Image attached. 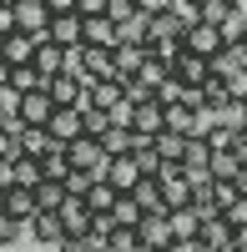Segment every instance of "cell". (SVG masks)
<instances>
[{
	"mask_svg": "<svg viewBox=\"0 0 247 252\" xmlns=\"http://www.w3.org/2000/svg\"><path fill=\"white\" fill-rule=\"evenodd\" d=\"M66 161H71V172L101 177V166H106V152H101V141H96V136H76V141H66Z\"/></svg>",
	"mask_w": 247,
	"mask_h": 252,
	"instance_id": "4",
	"label": "cell"
},
{
	"mask_svg": "<svg viewBox=\"0 0 247 252\" xmlns=\"http://www.w3.org/2000/svg\"><path fill=\"white\" fill-rule=\"evenodd\" d=\"M46 182V172H40L35 157H15V187H26V192H35V187Z\"/></svg>",
	"mask_w": 247,
	"mask_h": 252,
	"instance_id": "25",
	"label": "cell"
},
{
	"mask_svg": "<svg viewBox=\"0 0 247 252\" xmlns=\"http://www.w3.org/2000/svg\"><path fill=\"white\" fill-rule=\"evenodd\" d=\"M0 217H5V192H0Z\"/></svg>",
	"mask_w": 247,
	"mask_h": 252,
	"instance_id": "45",
	"label": "cell"
},
{
	"mask_svg": "<svg viewBox=\"0 0 247 252\" xmlns=\"http://www.w3.org/2000/svg\"><path fill=\"white\" fill-rule=\"evenodd\" d=\"M71 71L86 81V86L121 81V71H116V51H101V46H81V51H71Z\"/></svg>",
	"mask_w": 247,
	"mask_h": 252,
	"instance_id": "1",
	"label": "cell"
},
{
	"mask_svg": "<svg viewBox=\"0 0 247 252\" xmlns=\"http://www.w3.org/2000/svg\"><path fill=\"white\" fill-rule=\"evenodd\" d=\"M106 252H147V247H141L136 227H116V232L106 237Z\"/></svg>",
	"mask_w": 247,
	"mask_h": 252,
	"instance_id": "29",
	"label": "cell"
},
{
	"mask_svg": "<svg viewBox=\"0 0 247 252\" xmlns=\"http://www.w3.org/2000/svg\"><path fill=\"white\" fill-rule=\"evenodd\" d=\"M26 232L35 242H46V247H61V242H66V222H61L56 212H35V222L26 227Z\"/></svg>",
	"mask_w": 247,
	"mask_h": 252,
	"instance_id": "17",
	"label": "cell"
},
{
	"mask_svg": "<svg viewBox=\"0 0 247 252\" xmlns=\"http://www.w3.org/2000/svg\"><path fill=\"white\" fill-rule=\"evenodd\" d=\"M131 157H136V166H141V177H161V166H167V161L156 157V146H152V141H147V146H136Z\"/></svg>",
	"mask_w": 247,
	"mask_h": 252,
	"instance_id": "30",
	"label": "cell"
},
{
	"mask_svg": "<svg viewBox=\"0 0 247 252\" xmlns=\"http://www.w3.org/2000/svg\"><path fill=\"white\" fill-rule=\"evenodd\" d=\"M20 232H26V222H20V217H10V212L0 217V247H15V242H20Z\"/></svg>",
	"mask_w": 247,
	"mask_h": 252,
	"instance_id": "33",
	"label": "cell"
},
{
	"mask_svg": "<svg viewBox=\"0 0 247 252\" xmlns=\"http://www.w3.org/2000/svg\"><path fill=\"white\" fill-rule=\"evenodd\" d=\"M5 5H15V0H5Z\"/></svg>",
	"mask_w": 247,
	"mask_h": 252,
	"instance_id": "46",
	"label": "cell"
},
{
	"mask_svg": "<svg viewBox=\"0 0 247 252\" xmlns=\"http://www.w3.org/2000/svg\"><path fill=\"white\" fill-rule=\"evenodd\" d=\"M152 146H156V157L167 166H182V157H187V136H182V131H161Z\"/></svg>",
	"mask_w": 247,
	"mask_h": 252,
	"instance_id": "23",
	"label": "cell"
},
{
	"mask_svg": "<svg viewBox=\"0 0 247 252\" xmlns=\"http://www.w3.org/2000/svg\"><path fill=\"white\" fill-rule=\"evenodd\" d=\"M86 46H101V51H116V46H121V40H116V20H111V15L86 20Z\"/></svg>",
	"mask_w": 247,
	"mask_h": 252,
	"instance_id": "20",
	"label": "cell"
},
{
	"mask_svg": "<svg viewBox=\"0 0 247 252\" xmlns=\"http://www.w3.org/2000/svg\"><path fill=\"white\" fill-rule=\"evenodd\" d=\"M46 35L56 40L61 51H81V46H86V20H81L76 10H71V15H51V26H46Z\"/></svg>",
	"mask_w": 247,
	"mask_h": 252,
	"instance_id": "5",
	"label": "cell"
},
{
	"mask_svg": "<svg viewBox=\"0 0 247 252\" xmlns=\"http://www.w3.org/2000/svg\"><path fill=\"white\" fill-rule=\"evenodd\" d=\"M136 5H141V10H147V15H167V10L177 5V0H136Z\"/></svg>",
	"mask_w": 247,
	"mask_h": 252,
	"instance_id": "37",
	"label": "cell"
},
{
	"mask_svg": "<svg viewBox=\"0 0 247 252\" xmlns=\"http://www.w3.org/2000/svg\"><path fill=\"white\" fill-rule=\"evenodd\" d=\"M232 10H237V15H247V0H232Z\"/></svg>",
	"mask_w": 247,
	"mask_h": 252,
	"instance_id": "44",
	"label": "cell"
},
{
	"mask_svg": "<svg viewBox=\"0 0 247 252\" xmlns=\"http://www.w3.org/2000/svg\"><path fill=\"white\" fill-rule=\"evenodd\" d=\"M46 26H51L46 0H15V31H26V35H46Z\"/></svg>",
	"mask_w": 247,
	"mask_h": 252,
	"instance_id": "14",
	"label": "cell"
},
{
	"mask_svg": "<svg viewBox=\"0 0 247 252\" xmlns=\"http://www.w3.org/2000/svg\"><path fill=\"white\" fill-rule=\"evenodd\" d=\"M136 237H141L147 252H167V247H172V222H167V212H147L141 227H136Z\"/></svg>",
	"mask_w": 247,
	"mask_h": 252,
	"instance_id": "10",
	"label": "cell"
},
{
	"mask_svg": "<svg viewBox=\"0 0 247 252\" xmlns=\"http://www.w3.org/2000/svg\"><path fill=\"white\" fill-rule=\"evenodd\" d=\"M177 5H182V10H192V15H197L202 5H207V0H177Z\"/></svg>",
	"mask_w": 247,
	"mask_h": 252,
	"instance_id": "42",
	"label": "cell"
},
{
	"mask_svg": "<svg viewBox=\"0 0 247 252\" xmlns=\"http://www.w3.org/2000/svg\"><path fill=\"white\" fill-rule=\"evenodd\" d=\"M156 192H161V207L167 212H182V207H197V182L182 172V166H161L156 177Z\"/></svg>",
	"mask_w": 247,
	"mask_h": 252,
	"instance_id": "2",
	"label": "cell"
},
{
	"mask_svg": "<svg viewBox=\"0 0 247 252\" xmlns=\"http://www.w3.org/2000/svg\"><path fill=\"white\" fill-rule=\"evenodd\" d=\"M51 116H56V101L46 96V91H26V96H15V131H26V126H51Z\"/></svg>",
	"mask_w": 247,
	"mask_h": 252,
	"instance_id": "3",
	"label": "cell"
},
{
	"mask_svg": "<svg viewBox=\"0 0 247 252\" xmlns=\"http://www.w3.org/2000/svg\"><path fill=\"white\" fill-rule=\"evenodd\" d=\"M172 76H177L187 91H202V86L212 81V61H202V56H192V51H182V56H177V66H172Z\"/></svg>",
	"mask_w": 247,
	"mask_h": 252,
	"instance_id": "7",
	"label": "cell"
},
{
	"mask_svg": "<svg viewBox=\"0 0 247 252\" xmlns=\"http://www.w3.org/2000/svg\"><path fill=\"white\" fill-rule=\"evenodd\" d=\"M31 66L51 81V76H61V71H71V51H61L51 35H40V40H35V61H31Z\"/></svg>",
	"mask_w": 247,
	"mask_h": 252,
	"instance_id": "8",
	"label": "cell"
},
{
	"mask_svg": "<svg viewBox=\"0 0 247 252\" xmlns=\"http://www.w3.org/2000/svg\"><path fill=\"white\" fill-rule=\"evenodd\" d=\"M116 202H121V192H116L111 182H101V177H96V182H91V192H86V207H91L96 217H111V207H116Z\"/></svg>",
	"mask_w": 247,
	"mask_h": 252,
	"instance_id": "22",
	"label": "cell"
},
{
	"mask_svg": "<svg viewBox=\"0 0 247 252\" xmlns=\"http://www.w3.org/2000/svg\"><path fill=\"white\" fill-rule=\"evenodd\" d=\"M182 51H192V56H202V61H217V56H222V35H217V26L192 20V31H187V40H182Z\"/></svg>",
	"mask_w": 247,
	"mask_h": 252,
	"instance_id": "11",
	"label": "cell"
},
{
	"mask_svg": "<svg viewBox=\"0 0 247 252\" xmlns=\"http://www.w3.org/2000/svg\"><path fill=\"white\" fill-rule=\"evenodd\" d=\"M131 197L141 202V212H167V207H161V192H156V177H141Z\"/></svg>",
	"mask_w": 247,
	"mask_h": 252,
	"instance_id": "27",
	"label": "cell"
},
{
	"mask_svg": "<svg viewBox=\"0 0 247 252\" xmlns=\"http://www.w3.org/2000/svg\"><path fill=\"white\" fill-rule=\"evenodd\" d=\"M10 91L26 96V91H46V76H40L35 66H10Z\"/></svg>",
	"mask_w": 247,
	"mask_h": 252,
	"instance_id": "24",
	"label": "cell"
},
{
	"mask_svg": "<svg viewBox=\"0 0 247 252\" xmlns=\"http://www.w3.org/2000/svg\"><path fill=\"white\" fill-rule=\"evenodd\" d=\"M0 91H10V61L0 56Z\"/></svg>",
	"mask_w": 247,
	"mask_h": 252,
	"instance_id": "41",
	"label": "cell"
},
{
	"mask_svg": "<svg viewBox=\"0 0 247 252\" xmlns=\"http://www.w3.org/2000/svg\"><path fill=\"white\" fill-rule=\"evenodd\" d=\"M35 40H40V35L10 31V35H5V46H0V56H5L10 66H31V61H35Z\"/></svg>",
	"mask_w": 247,
	"mask_h": 252,
	"instance_id": "16",
	"label": "cell"
},
{
	"mask_svg": "<svg viewBox=\"0 0 247 252\" xmlns=\"http://www.w3.org/2000/svg\"><path fill=\"white\" fill-rule=\"evenodd\" d=\"M106 5H111V0H76V15L81 20H96V15H106Z\"/></svg>",
	"mask_w": 247,
	"mask_h": 252,
	"instance_id": "35",
	"label": "cell"
},
{
	"mask_svg": "<svg viewBox=\"0 0 247 252\" xmlns=\"http://www.w3.org/2000/svg\"><path fill=\"white\" fill-rule=\"evenodd\" d=\"M222 217H227V227H232V232H247V197H242L237 207H227Z\"/></svg>",
	"mask_w": 247,
	"mask_h": 252,
	"instance_id": "34",
	"label": "cell"
},
{
	"mask_svg": "<svg viewBox=\"0 0 247 252\" xmlns=\"http://www.w3.org/2000/svg\"><path fill=\"white\" fill-rule=\"evenodd\" d=\"M66 182H40L35 187V202H40V212H61V202H66Z\"/></svg>",
	"mask_w": 247,
	"mask_h": 252,
	"instance_id": "26",
	"label": "cell"
},
{
	"mask_svg": "<svg viewBox=\"0 0 247 252\" xmlns=\"http://www.w3.org/2000/svg\"><path fill=\"white\" fill-rule=\"evenodd\" d=\"M56 146H61V141L46 131V126H26V131H20V157H35V161H40V157H51Z\"/></svg>",
	"mask_w": 247,
	"mask_h": 252,
	"instance_id": "18",
	"label": "cell"
},
{
	"mask_svg": "<svg viewBox=\"0 0 247 252\" xmlns=\"http://www.w3.org/2000/svg\"><path fill=\"white\" fill-rule=\"evenodd\" d=\"M5 212L10 217H20V222H35V212H40V202H35V192H26V187H10V192H5Z\"/></svg>",
	"mask_w": 247,
	"mask_h": 252,
	"instance_id": "19",
	"label": "cell"
},
{
	"mask_svg": "<svg viewBox=\"0 0 247 252\" xmlns=\"http://www.w3.org/2000/svg\"><path fill=\"white\" fill-rule=\"evenodd\" d=\"M101 182H111L121 197H131V192H136V182H141V166H136V157H111L106 166H101Z\"/></svg>",
	"mask_w": 247,
	"mask_h": 252,
	"instance_id": "6",
	"label": "cell"
},
{
	"mask_svg": "<svg viewBox=\"0 0 247 252\" xmlns=\"http://www.w3.org/2000/svg\"><path fill=\"white\" fill-rule=\"evenodd\" d=\"M15 157H20V131L10 121V126H0V161H15Z\"/></svg>",
	"mask_w": 247,
	"mask_h": 252,
	"instance_id": "32",
	"label": "cell"
},
{
	"mask_svg": "<svg viewBox=\"0 0 247 252\" xmlns=\"http://www.w3.org/2000/svg\"><path fill=\"white\" fill-rule=\"evenodd\" d=\"M46 96L56 101V106H81V96H86V81H81L76 71H61L46 81Z\"/></svg>",
	"mask_w": 247,
	"mask_h": 252,
	"instance_id": "12",
	"label": "cell"
},
{
	"mask_svg": "<svg viewBox=\"0 0 247 252\" xmlns=\"http://www.w3.org/2000/svg\"><path fill=\"white\" fill-rule=\"evenodd\" d=\"M237 192H242V197H247V166H242V177H237Z\"/></svg>",
	"mask_w": 247,
	"mask_h": 252,
	"instance_id": "43",
	"label": "cell"
},
{
	"mask_svg": "<svg viewBox=\"0 0 247 252\" xmlns=\"http://www.w3.org/2000/svg\"><path fill=\"white\" fill-rule=\"evenodd\" d=\"M227 15H232V0H207V5L197 10V20H202V26H222Z\"/></svg>",
	"mask_w": 247,
	"mask_h": 252,
	"instance_id": "31",
	"label": "cell"
},
{
	"mask_svg": "<svg viewBox=\"0 0 247 252\" xmlns=\"http://www.w3.org/2000/svg\"><path fill=\"white\" fill-rule=\"evenodd\" d=\"M46 10H51V15H71L76 0H46Z\"/></svg>",
	"mask_w": 247,
	"mask_h": 252,
	"instance_id": "40",
	"label": "cell"
},
{
	"mask_svg": "<svg viewBox=\"0 0 247 252\" xmlns=\"http://www.w3.org/2000/svg\"><path fill=\"white\" fill-rule=\"evenodd\" d=\"M15 187V161H0V192H10Z\"/></svg>",
	"mask_w": 247,
	"mask_h": 252,
	"instance_id": "39",
	"label": "cell"
},
{
	"mask_svg": "<svg viewBox=\"0 0 247 252\" xmlns=\"http://www.w3.org/2000/svg\"><path fill=\"white\" fill-rule=\"evenodd\" d=\"M46 131L66 146V141H76V136H86V111L81 106H56V116H51V126Z\"/></svg>",
	"mask_w": 247,
	"mask_h": 252,
	"instance_id": "9",
	"label": "cell"
},
{
	"mask_svg": "<svg viewBox=\"0 0 247 252\" xmlns=\"http://www.w3.org/2000/svg\"><path fill=\"white\" fill-rule=\"evenodd\" d=\"M167 222H172V247L177 242H202V217L197 207H182V212H167Z\"/></svg>",
	"mask_w": 247,
	"mask_h": 252,
	"instance_id": "15",
	"label": "cell"
},
{
	"mask_svg": "<svg viewBox=\"0 0 247 252\" xmlns=\"http://www.w3.org/2000/svg\"><path fill=\"white\" fill-rule=\"evenodd\" d=\"M106 15L121 26V20H131V15H136V0H111V5H106Z\"/></svg>",
	"mask_w": 247,
	"mask_h": 252,
	"instance_id": "36",
	"label": "cell"
},
{
	"mask_svg": "<svg viewBox=\"0 0 247 252\" xmlns=\"http://www.w3.org/2000/svg\"><path fill=\"white\" fill-rule=\"evenodd\" d=\"M111 217H116V227H141V217H147V212H141L136 197H121V202L111 207Z\"/></svg>",
	"mask_w": 247,
	"mask_h": 252,
	"instance_id": "28",
	"label": "cell"
},
{
	"mask_svg": "<svg viewBox=\"0 0 247 252\" xmlns=\"http://www.w3.org/2000/svg\"><path fill=\"white\" fill-rule=\"evenodd\" d=\"M10 31H15V5L0 0V35H10Z\"/></svg>",
	"mask_w": 247,
	"mask_h": 252,
	"instance_id": "38",
	"label": "cell"
},
{
	"mask_svg": "<svg viewBox=\"0 0 247 252\" xmlns=\"http://www.w3.org/2000/svg\"><path fill=\"white\" fill-rule=\"evenodd\" d=\"M147 61H152V46H116V71H121V81H131Z\"/></svg>",
	"mask_w": 247,
	"mask_h": 252,
	"instance_id": "21",
	"label": "cell"
},
{
	"mask_svg": "<svg viewBox=\"0 0 247 252\" xmlns=\"http://www.w3.org/2000/svg\"><path fill=\"white\" fill-rule=\"evenodd\" d=\"M131 131L156 141L161 131H167V106H156V101H147V106H131Z\"/></svg>",
	"mask_w": 247,
	"mask_h": 252,
	"instance_id": "13",
	"label": "cell"
}]
</instances>
